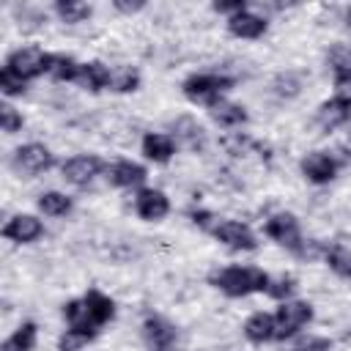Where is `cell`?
<instances>
[{"mask_svg": "<svg viewBox=\"0 0 351 351\" xmlns=\"http://www.w3.org/2000/svg\"><path fill=\"white\" fill-rule=\"evenodd\" d=\"M118 11H123V14H134V11H140V8H145V3L143 0H137V3H126V0H115L112 3Z\"/></svg>", "mask_w": 351, "mask_h": 351, "instance_id": "37", "label": "cell"}, {"mask_svg": "<svg viewBox=\"0 0 351 351\" xmlns=\"http://www.w3.org/2000/svg\"><path fill=\"white\" fill-rule=\"evenodd\" d=\"M176 140L167 134V132H148L145 137H143V143H140V151H143V156L148 159V162H156V165H165V162H170L173 159V154H176Z\"/></svg>", "mask_w": 351, "mask_h": 351, "instance_id": "16", "label": "cell"}, {"mask_svg": "<svg viewBox=\"0 0 351 351\" xmlns=\"http://www.w3.org/2000/svg\"><path fill=\"white\" fill-rule=\"evenodd\" d=\"M143 337L151 346V351H162V348H173L176 346L178 329L165 315H148L143 321Z\"/></svg>", "mask_w": 351, "mask_h": 351, "instance_id": "13", "label": "cell"}, {"mask_svg": "<svg viewBox=\"0 0 351 351\" xmlns=\"http://www.w3.org/2000/svg\"><path fill=\"white\" fill-rule=\"evenodd\" d=\"M271 88H274V93H277V96H285V99H291V96H296V93H299V88H302V80H299L296 74H280V77L271 82Z\"/></svg>", "mask_w": 351, "mask_h": 351, "instance_id": "35", "label": "cell"}, {"mask_svg": "<svg viewBox=\"0 0 351 351\" xmlns=\"http://www.w3.org/2000/svg\"><path fill=\"white\" fill-rule=\"evenodd\" d=\"M214 11H217V14H225V16L230 19V16L241 14V11H247V3H244V0H233V3H214Z\"/></svg>", "mask_w": 351, "mask_h": 351, "instance_id": "36", "label": "cell"}, {"mask_svg": "<svg viewBox=\"0 0 351 351\" xmlns=\"http://www.w3.org/2000/svg\"><path fill=\"white\" fill-rule=\"evenodd\" d=\"M326 60H329V69H332L337 96H351V47L335 44L326 52Z\"/></svg>", "mask_w": 351, "mask_h": 351, "instance_id": "14", "label": "cell"}, {"mask_svg": "<svg viewBox=\"0 0 351 351\" xmlns=\"http://www.w3.org/2000/svg\"><path fill=\"white\" fill-rule=\"evenodd\" d=\"M170 137L176 140V145H184L189 151H200L206 145V129L189 115H181L170 123Z\"/></svg>", "mask_w": 351, "mask_h": 351, "instance_id": "15", "label": "cell"}, {"mask_svg": "<svg viewBox=\"0 0 351 351\" xmlns=\"http://www.w3.org/2000/svg\"><path fill=\"white\" fill-rule=\"evenodd\" d=\"M310 321H313V304H310V302H302V299L280 302V307H277V313H274L277 340H285V337L299 335Z\"/></svg>", "mask_w": 351, "mask_h": 351, "instance_id": "4", "label": "cell"}, {"mask_svg": "<svg viewBox=\"0 0 351 351\" xmlns=\"http://www.w3.org/2000/svg\"><path fill=\"white\" fill-rule=\"evenodd\" d=\"M49 55L52 52H44L38 47H25V49H14L8 58H5V69H11L14 74H19L25 82L41 77L49 71Z\"/></svg>", "mask_w": 351, "mask_h": 351, "instance_id": "5", "label": "cell"}, {"mask_svg": "<svg viewBox=\"0 0 351 351\" xmlns=\"http://www.w3.org/2000/svg\"><path fill=\"white\" fill-rule=\"evenodd\" d=\"M82 302H85L88 318H90V324H93L96 329H99V326H104L107 321H112V318H115V302H112L107 293H101V291L90 288V291L82 296Z\"/></svg>", "mask_w": 351, "mask_h": 351, "instance_id": "19", "label": "cell"}, {"mask_svg": "<svg viewBox=\"0 0 351 351\" xmlns=\"http://www.w3.org/2000/svg\"><path fill=\"white\" fill-rule=\"evenodd\" d=\"M208 115H211V121L217 123V126H222V129H236V126H241V123H247V110L241 107V104H236V101H217L214 107H208Z\"/></svg>", "mask_w": 351, "mask_h": 351, "instance_id": "22", "label": "cell"}, {"mask_svg": "<svg viewBox=\"0 0 351 351\" xmlns=\"http://www.w3.org/2000/svg\"><path fill=\"white\" fill-rule=\"evenodd\" d=\"M3 239L14 241V244H33L44 236V222L33 214H16L3 225Z\"/></svg>", "mask_w": 351, "mask_h": 351, "instance_id": "11", "label": "cell"}, {"mask_svg": "<svg viewBox=\"0 0 351 351\" xmlns=\"http://www.w3.org/2000/svg\"><path fill=\"white\" fill-rule=\"evenodd\" d=\"M36 340H38V326H36L33 321H25V324H19V326L3 340L0 351H33Z\"/></svg>", "mask_w": 351, "mask_h": 351, "instance_id": "23", "label": "cell"}, {"mask_svg": "<svg viewBox=\"0 0 351 351\" xmlns=\"http://www.w3.org/2000/svg\"><path fill=\"white\" fill-rule=\"evenodd\" d=\"M80 66L82 63H77L71 55H63V52H55V55H49V77L52 80H58V82H74L77 80V74H80Z\"/></svg>", "mask_w": 351, "mask_h": 351, "instance_id": "26", "label": "cell"}, {"mask_svg": "<svg viewBox=\"0 0 351 351\" xmlns=\"http://www.w3.org/2000/svg\"><path fill=\"white\" fill-rule=\"evenodd\" d=\"M324 261H326V266L337 274V277H346V280H351V250L348 247H343V244H335V241H324V255H321Z\"/></svg>", "mask_w": 351, "mask_h": 351, "instance_id": "24", "label": "cell"}, {"mask_svg": "<svg viewBox=\"0 0 351 351\" xmlns=\"http://www.w3.org/2000/svg\"><path fill=\"white\" fill-rule=\"evenodd\" d=\"M214 239L230 250H255L258 241H255V233L250 230V225L244 222H236V219H217V225L211 228Z\"/></svg>", "mask_w": 351, "mask_h": 351, "instance_id": "9", "label": "cell"}, {"mask_svg": "<svg viewBox=\"0 0 351 351\" xmlns=\"http://www.w3.org/2000/svg\"><path fill=\"white\" fill-rule=\"evenodd\" d=\"M52 165H55V156H52V151H49L44 143H25V145H19V148L14 151V156H11V167H14L16 173L30 176V178L47 173Z\"/></svg>", "mask_w": 351, "mask_h": 351, "instance_id": "6", "label": "cell"}, {"mask_svg": "<svg viewBox=\"0 0 351 351\" xmlns=\"http://www.w3.org/2000/svg\"><path fill=\"white\" fill-rule=\"evenodd\" d=\"M236 85L233 77L228 74H219V71H197V74H189L184 82H181V90L189 101L195 104H206V107H214L217 101H222V96Z\"/></svg>", "mask_w": 351, "mask_h": 351, "instance_id": "2", "label": "cell"}, {"mask_svg": "<svg viewBox=\"0 0 351 351\" xmlns=\"http://www.w3.org/2000/svg\"><path fill=\"white\" fill-rule=\"evenodd\" d=\"M137 88H140V71L134 66L121 63V66H112L110 69V90H115V93H132Z\"/></svg>", "mask_w": 351, "mask_h": 351, "instance_id": "25", "label": "cell"}, {"mask_svg": "<svg viewBox=\"0 0 351 351\" xmlns=\"http://www.w3.org/2000/svg\"><path fill=\"white\" fill-rule=\"evenodd\" d=\"M25 88H27V82L19 74H14L11 69L3 66V71H0V90H3V96H22Z\"/></svg>", "mask_w": 351, "mask_h": 351, "instance_id": "33", "label": "cell"}, {"mask_svg": "<svg viewBox=\"0 0 351 351\" xmlns=\"http://www.w3.org/2000/svg\"><path fill=\"white\" fill-rule=\"evenodd\" d=\"M208 280H211V285L219 288L225 296L241 299V296L266 291L271 277H269L263 269H258V266H225V269L214 271Z\"/></svg>", "mask_w": 351, "mask_h": 351, "instance_id": "1", "label": "cell"}, {"mask_svg": "<svg viewBox=\"0 0 351 351\" xmlns=\"http://www.w3.org/2000/svg\"><path fill=\"white\" fill-rule=\"evenodd\" d=\"M107 178H110V184H115V186H121V189H132V186H143L145 184V178H148V173H145V167L143 165H137V162H132V159H118L112 167H107Z\"/></svg>", "mask_w": 351, "mask_h": 351, "instance_id": "17", "label": "cell"}, {"mask_svg": "<svg viewBox=\"0 0 351 351\" xmlns=\"http://www.w3.org/2000/svg\"><path fill=\"white\" fill-rule=\"evenodd\" d=\"M348 121H351V96H337L335 93L332 99L321 101L318 110H315V123L324 132H332V129H337Z\"/></svg>", "mask_w": 351, "mask_h": 351, "instance_id": "12", "label": "cell"}, {"mask_svg": "<svg viewBox=\"0 0 351 351\" xmlns=\"http://www.w3.org/2000/svg\"><path fill=\"white\" fill-rule=\"evenodd\" d=\"M346 19H348V25H351V8H348V16H346Z\"/></svg>", "mask_w": 351, "mask_h": 351, "instance_id": "38", "label": "cell"}, {"mask_svg": "<svg viewBox=\"0 0 351 351\" xmlns=\"http://www.w3.org/2000/svg\"><path fill=\"white\" fill-rule=\"evenodd\" d=\"M134 211L140 219L145 222H159L167 217L170 211V200L162 189H154V186H140L137 195H134Z\"/></svg>", "mask_w": 351, "mask_h": 351, "instance_id": "10", "label": "cell"}, {"mask_svg": "<svg viewBox=\"0 0 351 351\" xmlns=\"http://www.w3.org/2000/svg\"><path fill=\"white\" fill-rule=\"evenodd\" d=\"M266 27H269L266 16L252 14L250 8L228 19V30H230L236 38H261V36L266 33Z\"/></svg>", "mask_w": 351, "mask_h": 351, "instance_id": "18", "label": "cell"}, {"mask_svg": "<svg viewBox=\"0 0 351 351\" xmlns=\"http://www.w3.org/2000/svg\"><path fill=\"white\" fill-rule=\"evenodd\" d=\"M244 337L250 343H269V340H277V324H274V315L271 313H252L247 321H244Z\"/></svg>", "mask_w": 351, "mask_h": 351, "instance_id": "20", "label": "cell"}, {"mask_svg": "<svg viewBox=\"0 0 351 351\" xmlns=\"http://www.w3.org/2000/svg\"><path fill=\"white\" fill-rule=\"evenodd\" d=\"M22 123H25L22 112H19L14 104L0 101V126H3V132H5V134H14V132L22 129Z\"/></svg>", "mask_w": 351, "mask_h": 351, "instance_id": "32", "label": "cell"}, {"mask_svg": "<svg viewBox=\"0 0 351 351\" xmlns=\"http://www.w3.org/2000/svg\"><path fill=\"white\" fill-rule=\"evenodd\" d=\"M74 82L90 93H99V90L110 88V66H104L101 60H88L80 66V74Z\"/></svg>", "mask_w": 351, "mask_h": 351, "instance_id": "21", "label": "cell"}, {"mask_svg": "<svg viewBox=\"0 0 351 351\" xmlns=\"http://www.w3.org/2000/svg\"><path fill=\"white\" fill-rule=\"evenodd\" d=\"M348 137H351V132H348Z\"/></svg>", "mask_w": 351, "mask_h": 351, "instance_id": "40", "label": "cell"}, {"mask_svg": "<svg viewBox=\"0 0 351 351\" xmlns=\"http://www.w3.org/2000/svg\"><path fill=\"white\" fill-rule=\"evenodd\" d=\"M55 14H58L63 22L77 25V22H85V19L93 14V8H90L88 3H82V0H58V3H55Z\"/></svg>", "mask_w": 351, "mask_h": 351, "instance_id": "28", "label": "cell"}, {"mask_svg": "<svg viewBox=\"0 0 351 351\" xmlns=\"http://www.w3.org/2000/svg\"><path fill=\"white\" fill-rule=\"evenodd\" d=\"M162 351H176V346H173V348H162Z\"/></svg>", "mask_w": 351, "mask_h": 351, "instance_id": "39", "label": "cell"}, {"mask_svg": "<svg viewBox=\"0 0 351 351\" xmlns=\"http://www.w3.org/2000/svg\"><path fill=\"white\" fill-rule=\"evenodd\" d=\"M63 318H66V324H69L71 329H93V332H99V329L90 324L82 299H71V302H66V304H63Z\"/></svg>", "mask_w": 351, "mask_h": 351, "instance_id": "29", "label": "cell"}, {"mask_svg": "<svg viewBox=\"0 0 351 351\" xmlns=\"http://www.w3.org/2000/svg\"><path fill=\"white\" fill-rule=\"evenodd\" d=\"M71 208H74V203L63 192H55L52 189V192L38 195V211L47 214V217H66V214H71Z\"/></svg>", "mask_w": 351, "mask_h": 351, "instance_id": "27", "label": "cell"}, {"mask_svg": "<svg viewBox=\"0 0 351 351\" xmlns=\"http://www.w3.org/2000/svg\"><path fill=\"white\" fill-rule=\"evenodd\" d=\"M93 337H96L93 329H71V326H69V329L58 337V351H80V348H85Z\"/></svg>", "mask_w": 351, "mask_h": 351, "instance_id": "30", "label": "cell"}, {"mask_svg": "<svg viewBox=\"0 0 351 351\" xmlns=\"http://www.w3.org/2000/svg\"><path fill=\"white\" fill-rule=\"evenodd\" d=\"M346 165V159H340L337 154H329V151H310L304 159H302V176L313 184H329L337 170Z\"/></svg>", "mask_w": 351, "mask_h": 351, "instance_id": "7", "label": "cell"}, {"mask_svg": "<svg viewBox=\"0 0 351 351\" xmlns=\"http://www.w3.org/2000/svg\"><path fill=\"white\" fill-rule=\"evenodd\" d=\"M104 170H107V165L96 154H77V156H71V159L63 162V178L69 184H74V186H88Z\"/></svg>", "mask_w": 351, "mask_h": 351, "instance_id": "8", "label": "cell"}, {"mask_svg": "<svg viewBox=\"0 0 351 351\" xmlns=\"http://www.w3.org/2000/svg\"><path fill=\"white\" fill-rule=\"evenodd\" d=\"M288 351H332V340L321 335H307V337H299Z\"/></svg>", "mask_w": 351, "mask_h": 351, "instance_id": "34", "label": "cell"}, {"mask_svg": "<svg viewBox=\"0 0 351 351\" xmlns=\"http://www.w3.org/2000/svg\"><path fill=\"white\" fill-rule=\"evenodd\" d=\"M263 233H266L271 241H277L280 247H285L288 252H293L296 258H304L307 239L302 236V225H299V219H296L293 214L280 211V214L269 217L266 225H263Z\"/></svg>", "mask_w": 351, "mask_h": 351, "instance_id": "3", "label": "cell"}, {"mask_svg": "<svg viewBox=\"0 0 351 351\" xmlns=\"http://www.w3.org/2000/svg\"><path fill=\"white\" fill-rule=\"evenodd\" d=\"M296 277H291V274H277V277H271L269 280V288H266V293L271 296V299H277V302H288L293 293H296Z\"/></svg>", "mask_w": 351, "mask_h": 351, "instance_id": "31", "label": "cell"}]
</instances>
